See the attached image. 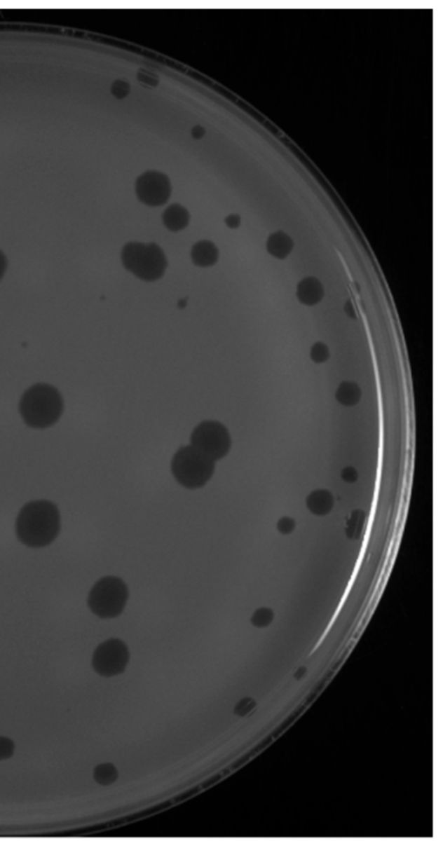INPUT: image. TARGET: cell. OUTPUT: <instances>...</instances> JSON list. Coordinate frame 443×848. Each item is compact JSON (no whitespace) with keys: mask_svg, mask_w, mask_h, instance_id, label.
<instances>
[{"mask_svg":"<svg viewBox=\"0 0 443 848\" xmlns=\"http://www.w3.org/2000/svg\"><path fill=\"white\" fill-rule=\"evenodd\" d=\"M310 357L315 364H323L329 359L330 351L326 344L317 342L313 344L311 351H310Z\"/></svg>","mask_w":443,"mask_h":848,"instance_id":"18","label":"cell"},{"mask_svg":"<svg viewBox=\"0 0 443 848\" xmlns=\"http://www.w3.org/2000/svg\"><path fill=\"white\" fill-rule=\"evenodd\" d=\"M216 462L193 446L180 447L172 458L171 470L181 486L188 490L204 487L213 477Z\"/></svg>","mask_w":443,"mask_h":848,"instance_id":"4","label":"cell"},{"mask_svg":"<svg viewBox=\"0 0 443 848\" xmlns=\"http://www.w3.org/2000/svg\"><path fill=\"white\" fill-rule=\"evenodd\" d=\"M294 526L295 524L294 520L290 519V518L285 517L282 518V520H280L278 525H277V528H278L279 531L282 533V534H289V533H292V531H294Z\"/></svg>","mask_w":443,"mask_h":848,"instance_id":"22","label":"cell"},{"mask_svg":"<svg viewBox=\"0 0 443 848\" xmlns=\"http://www.w3.org/2000/svg\"><path fill=\"white\" fill-rule=\"evenodd\" d=\"M273 618H274V614H273L271 610L261 608L254 613L252 618H251V623L256 627L264 628L271 624Z\"/></svg>","mask_w":443,"mask_h":848,"instance_id":"17","label":"cell"},{"mask_svg":"<svg viewBox=\"0 0 443 848\" xmlns=\"http://www.w3.org/2000/svg\"><path fill=\"white\" fill-rule=\"evenodd\" d=\"M129 597L127 584L120 577H102L92 587L88 598V608L102 620L119 617Z\"/></svg>","mask_w":443,"mask_h":848,"instance_id":"5","label":"cell"},{"mask_svg":"<svg viewBox=\"0 0 443 848\" xmlns=\"http://www.w3.org/2000/svg\"><path fill=\"white\" fill-rule=\"evenodd\" d=\"M345 312H346L347 316H349L350 318L357 317L355 309H354L353 303L350 301H348L346 303Z\"/></svg>","mask_w":443,"mask_h":848,"instance_id":"27","label":"cell"},{"mask_svg":"<svg viewBox=\"0 0 443 848\" xmlns=\"http://www.w3.org/2000/svg\"><path fill=\"white\" fill-rule=\"evenodd\" d=\"M135 193L144 205L160 207L165 205L171 196V182L165 173L147 170L136 179Z\"/></svg>","mask_w":443,"mask_h":848,"instance_id":"8","label":"cell"},{"mask_svg":"<svg viewBox=\"0 0 443 848\" xmlns=\"http://www.w3.org/2000/svg\"><path fill=\"white\" fill-rule=\"evenodd\" d=\"M118 772L112 764L99 765L95 770V779L102 785H110L116 782Z\"/></svg>","mask_w":443,"mask_h":848,"instance_id":"16","label":"cell"},{"mask_svg":"<svg viewBox=\"0 0 443 848\" xmlns=\"http://www.w3.org/2000/svg\"><path fill=\"white\" fill-rule=\"evenodd\" d=\"M205 129L203 128L201 125H195V127L191 129V136H193L196 139H200L202 137L205 136Z\"/></svg>","mask_w":443,"mask_h":848,"instance_id":"26","label":"cell"},{"mask_svg":"<svg viewBox=\"0 0 443 848\" xmlns=\"http://www.w3.org/2000/svg\"><path fill=\"white\" fill-rule=\"evenodd\" d=\"M294 242L285 232L277 231L269 235L267 240L268 254L278 260H285L292 253Z\"/></svg>","mask_w":443,"mask_h":848,"instance_id":"12","label":"cell"},{"mask_svg":"<svg viewBox=\"0 0 443 848\" xmlns=\"http://www.w3.org/2000/svg\"><path fill=\"white\" fill-rule=\"evenodd\" d=\"M191 446L212 461L227 456L231 448L230 432L225 425L215 420H205L195 428L191 435Z\"/></svg>","mask_w":443,"mask_h":848,"instance_id":"6","label":"cell"},{"mask_svg":"<svg viewBox=\"0 0 443 848\" xmlns=\"http://www.w3.org/2000/svg\"><path fill=\"white\" fill-rule=\"evenodd\" d=\"M342 479L347 483L356 482L357 479V472L353 467H347L343 470L341 474Z\"/></svg>","mask_w":443,"mask_h":848,"instance_id":"23","label":"cell"},{"mask_svg":"<svg viewBox=\"0 0 443 848\" xmlns=\"http://www.w3.org/2000/svg\"><path fill=\"white\" fill-rule=\"evenodd\" d=\"M129 650L123 641L111 638L97 648L92 659V666L98 675L112 677L123 673L129 662Z\"/></svg>","mask_w":443,"mask_h":848,"instance_id":"7","label":"cell"},{"mask_svg":"<svg viewBox=\"0 0 443 848\" xmlns=\"http://www.w3.org/2000/svg\"><path fill=\"white\" fill-rule=\"evenodd\" d=\"M306 505L312 513L317 516H324L329 513L334 507V498L329 491H315L306 499Z\"/></svg>","mask_w":443,"mask_h":848,"instance_id":"13","label":"cell"},{"mask_svg":"<svg viewBox=\"0 0 443 848\" xmlns=\"http://www.w3.org/2000/svg\"><path fill=\"white\" fill-rule=\"evenodd\" d=\"M365 514L363 511L356 510L352 514L346 524V534L349 538L357 540L360 538L364 531Z\"/></svg>","mask_w":443,"mask_h":848,"instance_id":"15","label":"cell"},{"mask_svg":"<svg viewBox=\"0 0 443 848\" xmlns=\"http://www.w3.org/2000/svg\"><path fill=\"white\" fill-rule=\"evenodd\" d=\"M187 301H188V298L180 299V301L178 303L179 308L181 310L186 308V307L187 306Z\"/></svg>","mask_w":443,"mask_h":848,"instance_id":"28","label":"cell"},{"mask_svg":"<svg viewBox=\"0 0 443 848\" xmlns=\"http://www.w3.org/2000/svg\"><path fill=\"white\" fill-rule=\"evenodd\" d=\"M219 257V248L210 240H200L191 248V261L199 268H209L215 265Z\"/></svg>","mask_w":443,"mask_h":848,"instance_id":"10","label":"cell"},{"mask_svg":"<svg viewBox=\"0 0 443 848\" xmlns=\"http://www.w3.org/2000/svg\"><path fill=\"white\" fill-rule=\"evenodd\" d=\"M60 531V511L55 503L47 500L27 503L17 517L18 539L29 547L50 545L57 538Z\"/></svg>","mask_w":443,"mask_h":848,"instance_id":"1","label":"cell"},{"mask_svg":"<svg viewBox=\"0 0 443 848\" xmlns=\"http://www.w3.org/2000/svg\"><path fill=\"white\" fill-rule=\"evenodd\" d=\"M336 399L343 406H355L361 399L360 388L356 383L350 381L343 383L336 392Z\"/></svg>","mask_w":443,"mask_h":848,"instance_id":"14","label":"cell"},{"mask_svg":"<svg viewBox=\"0 0 443 848\" xmlns=\"http://www.w3.org/2000/svg\"><path fill=\"white\" fill-rule=\"evenodd\" d=\"M162 221L168 231L178 232L183 231L189 224L190 214L184 206L173 203L162 214Z\"/></svg>","mask_w":443,"mask_h":848,"instance_id":"11","label":"cell"},{"mask_svg":"<svg viewBox=\"0 0 443 848\" xmlns=\"http://www.w3.org/2000/svg\"><path fill=\"white\" fill-rule=\"evenodd\" d=\"M121 259L128 272L146 282L160 280L168 265L163 249L154 242H128L121 251Z\"/></svg>","mask_w":443,"mask_h":848,"instance_id":"3","label":"cell"},{"mask_svg":"<svg viewBox=\"0 0 443 848\" xmlns=\"http://www.w3.org/2000/svg\"><path fill=\"white\" fill-rule=\"evenodd\" d=\"M111 93H112L114 97L123 100L130 93V84L124 80L118 79L114 81L112 86H111Z\"/></svg>","mask_w":443,"mask_h":848,"instance_id":"19","label":"cell"},{"mask_svg":"<svg viewBox=\"0 0 443 848\" xmlns=\"http://www.w3.org/2000/svg\"><path fill=\"white\" fill-rule=\"evenodd\" d=\"M254 706H256V702H254L253 699H243V701L238 703V705L236 706L235 713L238 714V716H245L246 714H248L250 711L254 709Z\"/></svg>","mask_w":443,"mask_h":848,"instance_id":"21","label":"cell"},{"mask_svg":"<svg viewBox=\"0 0 443 848\" xmlns=\"http://www.w3.org/2000/svg\"><path fill=\"white\" fill-rule=\"evenodd\" d=\"M225 224L230 228H238L241 225V217L236 214H230V216L225 218Z\"/></svg>","mask_w":443,"mask_h":848,"instance_id":"24","label":"cell"},{"mask_svg":"<svg viewBox=\"0 0 443 848\" xmlns=\"http://www.w3.org/2000/svg\"><path fill=\"white\" fill-rule=\"evenodd\" d=\"M18 409L28 427L46 429L60 420L64 409V399L55 387L39 383L24 392Z\"/></svg>","mask_w":443,"mask_h":848,"instance_id":"2","label":"cell"},{"mask_svg":"<svg viewBox=\"0 0 443 848\" xmlns=\"http://www.w3.org/2000/svg\"><path fill=\"white\" fill-rule=\"evenodd\" d=\"M7 265H8L7 258L5 254H4L2 251H0V280H1L4 275H5Z\"/></svg>","mask_w":443,"mask_h":848,"instance_id":"25","label":"cell"},{"mask_svg":"<svg viewBox=\"0 0 443 848\" xmlns=\"http://www.w3.org/2000/svg\"><path fill=\"white\" fill-rule=\"evenodd\" d=\"M325 290L322 283L315 277H306L298 284L297 297L302 305L315 306L322 301Z\"/></svg>","mask_w":443,"mask_h":848,"instance_id":"9","label":"cell"},{"mask_svg":"<svg viewBox=\"0 0 443 848\" xmlns=\"http://www.w3.org/2000/svg\"><path fill=\"white\" fill-rule=\"evenodd\" d=\"M137 78L142 83L150 85V86L157 87L158 84V77L154 75L153 73L147 71L144 69H139L137 73Z\"/></svg>","mask_w":443,"mask_h":848,"instance_id":"20","label":"cell"}]
</instances>
